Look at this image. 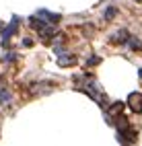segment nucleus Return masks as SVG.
<instances>
[{
	"label": "nucleus",
	"instance_id": "nucleus-10",
	"mask_svg": "<svg viewBox=\"0 0 142 146\" xmlns=\"http://www.w3.org/2000/svg\"><path fill=\"white\" fill-rule=\"evenodd\" d=\"M99 62H101L99 58H91V60H89V64H91V66H93V64H99Z\"/></svg>",
	"mask_w": 142,
	"mask_h": 146
},
{
	"label": "nucleus",
	"instance_id": "nucleus-9",
	"mask_svg": "<svg viewBox=\"0 0 142 146\" xmlns=\"http://www.w3.org/2000/svg\"><path fill=\"white\" fill-rule=\"evenodd\" d=\"M115 13H117V11H115V6H109L107 11H105V21H109V19H113V17H115Z\"/></svg>",
	"mask_w": 142,
	"mask_h": 146
},
{
	"label": "nucleus",
	"instance_id": "nucleus-2",
	"mask_svg": "<svg viewBox=\"0 0 142 146\" xmlns=\"http://www.w3.org/2000/svg\"><path fill=\"white\" fill-rule=\"evenodd\" d=\"M15 33H17V17L13 19V23L2 31V41H4V45H8V39H11V35H15Z\"/></svg>",
	"mask_w": 142,
	"mask_h": 146
},
{
	"label": "nucleus",
	"instance_id": "nucleus-4",
	"mask_svg": "<svg viewBox=\"0 0 142 146\" xmlns=\"http://www.w3.org/2000/svg\"><path fill=\"white\" fill-rule=\"evenodd\" d=\"M29 25H31L33 29H37V31H41L43 27H47V23L39 21V19H37V17H31V19H29Z\"/></svg>",
	"mask_w": 142,
	"mask_h": 146
},
{
	"label": "nucleus",
	"instance_id": "nucleus-6",
	"mask_svg": "<svg viewBox=\"0 0 142 146\" xmlns=\"http://www.w3.org/2000/svg\"><path fill=\"white\" fill-rule=\"evenodd\" d=\"M109 111H111V115H119L121 111H124V103H113Z\"/></svg>",
	"mask_w": 142,
	"mask_h": 146
},
{
	"label": "nucleus",
	"instance_id": "nucleus-1",
	"mask_svg": "<svg viewBox=\"0 0 142 146\" xmlns=\"http://www.w3.org/2000/svg\"><path fill=\"white\" fill-rule=\"evenodd\" d=\"M128 105L134 113H142V93H130L128 95Z\"/></svg>",
	"mask_w": 142,
	"mask_h": 146
},
{
	"label": "nucleus",
	"instance_id": "nucleus-13",
	"mask_svg": "<svg viewBox=\"0 0 142 146\" xmlns=\"http://www.w3.org/2000/svg\"><path fill=\"white\" fill-rule=\"evenodd\" d=\"M0 29H2V23H0Z\"/></svg>",
	"mask_w": 142,
	"mask_h": 146
},
{
	"label": "nucleus",
	"instance_id": "nucleus-3",
	"mask_svg": "<svg viewBox=\"0 0 142 146\" xmlns=\"http://www.w3.org/2000/svg\"><path fill=\"white\" fill-rule=\"evenodd\" d=\"M128 37H130V35H128V31H126V29H121L119 33L111 35V41H113V43H126V41H128Z\"/></svg>",
	"mask_w": 142,
	"mask_h": 146
},
{
	"label": "nucleus",
	"instance_id": "nucleus-7",
	"mask_svg": "<svg viewBox=\"0 0 142 146\" xmlns=\"http://www.w3.org/2000/svg\"><path fill=\"white\" fill-rule=\"evenodd\" d=\"M0 103H4V105L11 103V95H8L6 89H0Z\"/></svg>",
	"mask_w": 142,
	"mask_h": 146
},
{
	"label": "nucleus",
	"instance_id": "nucleus-8",
	"mask_svg": "<svg viewBox=\"0 0 142 146\" xmlns=\"http://www.w3.org/2000/svg\"><path fill=\"white\" fill-rule=\"evenodd\" d=\"M58 64L60 66H72V64H76V58H60Z\"/></svg>",
	"mask_w": 142,
	"mask_h": 146
},
{
	"label": "nucleus",
	"instance_id": "nucleus-11",
	"mask_svg": "<svg viewBox=\"0 0 142 146\" xmlns=\"http://www.w3.org/2000/svg\"><path fill=\"white\" fill-rule=\"evenodd\" d=\"M23 45H27V47H31V45H33V41H31V39H29V37H27V39H25V41H23Z\"/></svg>",
	"mask_w": 142,
	"mask_h": 146
},
{
	"label": "nucleus",
	"instance_id": "nucleus-12",
	"mask_svg": "<svg viewBox=\"0 0 142 146\" xmlns=\"http://www.w3.org/2000/svg\"><path fill=\"white\" fill-rule=\"evenodd\" d=\"M140 78H142V68H140Z\"/></svg>",
	"mask_w": 142,
	"mask_h": 146
},
{
	"label": "nucleus",
	"instance_id": "nucleus-5",
	"mask_svg": "<svg viewBox=\"0 0 142 146\" xmlns=\"http://www.w3.org/2000/svg\"><path fill=\"white\" fill-rule=\"evenodd\" d=\"M126 43L130 45V50H134V52L142 50V41H138L136 37H128V41H126Z\"/></svg>",
	"mask_w": 142,
	"mask_h": 146
}]
</instances>
